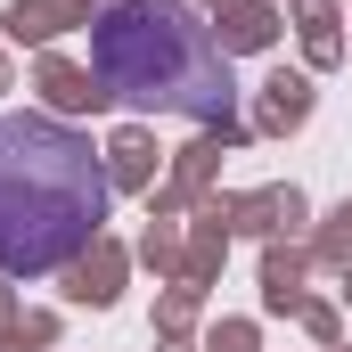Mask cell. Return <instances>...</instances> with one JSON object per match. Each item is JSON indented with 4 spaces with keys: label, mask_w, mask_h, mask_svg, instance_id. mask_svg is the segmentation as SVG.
<instances>
[{
    "label": "cell",
    "mask_w": 352,
    "mask_h": 352,
    "mask_svg": "<svg viewBox=\"0 0 352 352\" xmlns=\"http://www.w3.org/2000/svg\"><path fill=\"white\" fill-rule=\"evenodd\" d=\"M90 74L115 107H140V115L221 123L238 107L230 58L188 0H107L90 16Z\"/></svg>",
    "instance_id": "obj_2"
},
{
    "label": "cell",
    "mask_w": 352,
    "mask_h": 352,
    "mask_svg": "<svg viewBox=\"0 0 352 352\" xmlns=\"http://www.w3.org/2000/svg\"><path fill=\"white\" fill-rule=\"evenodd\" d=\"M115 188L90 140L58 115H0V270L50 278L82 254L107 221Z\"/></svg>",
    "instance_id": "obj_1"
}]
</instances>
